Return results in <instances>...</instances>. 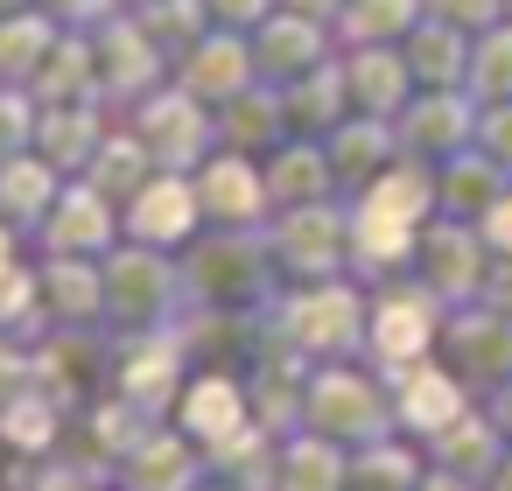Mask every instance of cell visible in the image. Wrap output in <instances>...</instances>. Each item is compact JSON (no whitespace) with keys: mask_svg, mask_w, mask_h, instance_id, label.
<instances>
[{"mask_svg":"<svg viewBox=\"0 0 512 491\" xmlns=\"http://www.w3.org/2000/svg\"><path fill=\"white\" fill-rule=\"evenodd\" d=\"M183 281H190V302H211V309H260V302H274L281 267H274L267 225L197 232L183 246Z\"/></svg>","mask_w":512,"mask_h":491,"instance_id":"obj_1","label":"cell"},{"mask_svg":"<svg viewBox=\"0 0 512 491\" xmlns=\"http://www.w3.org/2000/svg\"><path fill=\"white\" fill-rule=\"evenodd\" d=\"M274 330L309 358V365H330V358H365V337H372V302L358 295L351 274L337 281H302L288 295H274Z\"/></svg>","mask_w":512,"mask_h":491,"instance_id":"obj_2","label":"cell"},{"mask_svg":"<svg viewBox=\"0 0 512 491\" xmlns=\"http://www.w3.org/2000/svg\"><path fill=\"white\" fill-rule=\"evenodd\" d=\"M99 267H106V330H113V337L169 330V323L190 309V281H183L176 253H162V246L120 239Z\"/></svg>","mask_w":512,"mask_h":491,"instance_id":"obj_3","label":"cell"},{"mask_svg":"<svg viewBox=\"0 0 512 491\" xmlns=\"http://www.w3.org/2000/svg\"><path fill=\"white\" fill-rule=\"evenodd\" d=\"M302 428H316V435H330V442H344V449H365V442L393 435V428H400V414H393V379H372V372H358L351 358L316 365V372H309V400H302Z\"/></svg>","mask_w":512,"mask_h":491,"instance_id":"obj_4","label":"cell"},{"mask_svg":"<svg viewBox=\"0 0 512 491\" xmlns=\"http://www.w3.org/2000/svg\"><path fill=\"white\" fill-rule=\"evenodd\" d=\"M267 239H274V267H281L288 288L351 274V211H344L337 197L302 204V211H274Z\"/></svg>","mask_w":512,"mask_h":491,"instance_id":"obj_5","label":"cell"},{"mask_svg":"<svg viewBox=\"0 0 512 491\" xmlns=\"http://www.w3.org/2000/svg\"><path fill=\"white\" fill-rule=\"evenodd\" d=\"M442 316H449V302L414 274L407 288H386V295H372V337H365V358L393 379V372H407V365H421V358H435V344H442Z\"/></svg>","mask_w":512,"mask_h":491,"instance_id":"obj_6","label":"cell"},{"mask_svg":"<svg viewBox=\"0 0 512 491\" xmlns=\"http://www.w3.org/2000/svg\"><path fill=\"white\" fill-rule=\"evenodd\" d=\"M127 120H134V134L155 148V162H162V169L197 176V169L218 155V106H204V99H197V92H183L176 78H169L162 92H148Z\"/></svg>","mask_w":512,"mask_h":491,"instance_id":"obj_7","label":"cell"},{"mask_svg":"<svg viewBox=\"0 0 512 491\" xmlns=\"http://www.w3.org/2000/svg\"><path fill=\"white\" fill-rule=\"evenodd\" d=\"M435 358H442L477 400L498 393V386L512 379V316L491 309V302H456V309L442 316V344H435Z\"/></svg>","mask_w":512,"mask_h":491,"instance_id":"obj_8","label":"cell"},{"mask_svg":"<svg viewBox=\"0 0 512 491\" xmlns=\"http://www.w3.org/2000/svg\"><path fill=\"white\" fill-rule=\"evenodd\" d=\"M92 50H99V99H106L113 113H134L148 92H162V85L176 78V64L155 50V36H148L127 8L92 29Z\"/></svg>","mask_w":512,"mask_h":491,"instance_id":"obj_9","label":"cell"},{"mask_svg":"<svg viewBox=\"0 0 512 491\" xmlns=\"http://www.w3.org/2000/svg\"><path fill=\"white\" fill-rule=\"evenodd\" d=\"M190 351H183V337H176V323L169 330H141V337H120L113 344V393L120 400H134L141 414H176V400H183V386H190Z\"/></svg>","mask_w":512,"mask_h":491,"instance_id":"obj_10","label":"cell"},{"mask_svg":"<svg viewBox=\"0 0 512 491\" xmlns=\"http://www.w3.org/2000/svg\"><path fill=\"white\" fill-rule=\"evenodd\" d=\"M491 260H498V253H491V239H484L470 218H442V211H435V218L421 225L414 274H421V281H428V288H435L449 309L484 295V274H491Z\"/></svg>","mask_w":512,"mask_h":491,"instance_id":"obj_11","label":"cell"},{"mask_svg":"<svg viewBox=\"0 0 512 491\" xmlns=\"http://www.w3.org/2000/svg\"><path fill=\"white\" fill-rule=\"evenodd\" d=\"M477 113H484V106H470V92H463V85L414 92V99H407V113L393 120V134H400V155H414V162L442 169L449 155L477 148Z\"/></svg>","mask_w":512,"mask_h":491,"instance_id":"obj_12","label":"cell"},{"mask_svg":"<svg viewBox=\"0 0 512 491\" xmlns=\"http://www.w3.org/2000/svg\"><path fill=\"white\" fill-rule=\"evenodd\" d=\"M120 225H127V239L134 246H162V253H183L211 218H204V197H197V176H183V169H162L141 197H127L120 204Z\"/></svg>","mask_w":512,"mask_h":491,"instance_id":"obj_13","label":"cell"},{"mask_svg":"<svg viewBox=\"0 0 512 491\" xmlns=\"http://www.w3.org/2000/svg\"><path fill=\"white\" fill-rule=\"evenodd\" d=\"M120 239H127L120 204H113L99 183H85V176H71V183L57 190L50 218L36 225V246H43V253H85V260H106Z\"/></svg>","mask_w":512,"mask_h":491,"instance_id":"obj_14","label":"cell"},{"mask_svg":"<svg viewBox=\"0 0 512 491\" xmlns=\"http://www.w3.org/2000/svg\"><path fill=\"white\" fill-rule=\"evenodd\" d=\"M211 477V456H204V442L190 435V428H148L127 456H120V470H113V491H197Z\"/></svg>","mask_w":512,"mask_h":491,"instance_id":"obj_15","label":"cell"},{"mask_svg":"<svg viewBox=\"0 0 512 491\" xmlns=\"http://www.w3.org/2000/svg\"><path fill=\"white\" fill-rule=\"evenodd\" d=\"M337 29L323 22V15H302V8H274L260 29H253V64H260V78L267 85H295V78H309L316 64H330V43Z\"/></svg>","mask_w":512,"mask_h":491,"instance_id":"obj_16","label":"cell"},{"mask_svg":"<svg viewBox=\"0 0 512 491\" xmlns=\"http://www.w3.org/2000/svg\"><path fill=\"white\" fill-rule=\"evenodd\" d=\"M197 197L211 225H274V197H267V162L260 155H232L218 148L197 169Z\"/></svg>","mask_w":512,"mask_h":491,"instance_id":"obj_17","label":"cell"},{"mask_svg":"<svg viewBox=\"0 0 512 491\" xmlns=\"http://www.w3.org/2000/svg\"><path fill=\"white\" fill-rule=\"evenodd\" d=\"M253 421V386L232 372V365H197L190 372V386H183V400H176V428H190L197 442H204V456L225 442V435H239Z\"/></svg>","mask_w":512,"mask_h":491,"instance_id":"obj_18","label":"cell"},{"mask_svg":"<svg viewBox=\"0 0 512 491\" xmlns=\"http://www.w3.org/2000/svg\"><path fill=\"white\" fill-rule=\"evenodd\" d=\"M463 407H477V393H470L442 358H421V365L393 372V414H400V428H407L414 442H435Z\"/></svg>","mask_w":512,"mask_h":491,"instance_id":"obj_19","label":"cell"},{"mask_svg":"<svg viewBox=\"0 0 512 491\" xmlns=\"http://www.w3.org/2000/svg\"><path fill=\"white\" fill-rule=\"evenodd\" d=\"M176 85L183 92H197L204 106H225V99H239L246 85H260V64H253V43L239 36V29H211L190 57H176Z\"/></svg>","mask_w":512,"mask_h":491,"instance_id":"obj_20","label":"cell"},{"mask_svg":"<svg viewBox=\"0 0 512 491\" xmlns=\"http://www.w3.org/2000/svg\"><path fill=\"white\" fill-rule=\"evenodd\" d=\"M323 148H330V169H337V197H365V190L400 162L393 120H372V113H351L344 127H330Z\"/></svg>","mask_w":512,"mask_h":491,"instance_id":"obj_21","label":"cell"},{"mask_svg":"<svg viewBox=\"0 0 512 491\" xmlns=\"http://www.w3.org/2000/svg\"><path fill=\"white\" fill-rule=\"evenodd\" d=\"M344 78H351V106L372 113V120H400L407 99L421 92L407 50H393V43H358V50L344 57Z\"/></svg>","mask_w":512,"mask_h":491,"instance_id":"obj_22","label":"cell"},{"mask_svg":"<svg viewBox=\"0 0 512 491\" xmlns=\"http://www.w3.org/2000/svg\"><path fill=\"white\" fill-rule=\"evenodd\" d=\"M43 309L50 330H78V323H106V267L85 253H43Z\"/></svg>","mask_w":512,"mask_h":491,"instance_id":"obj_23","label":"cell"},{"mask_svg":"<svg viewBox=\"0 0 512 491\" xmlns=\"http://www.w3.org/2000/svg\"><path fill=\"white\" fill-rule=\"evenodd\" d=\"M295 127H288V106H281V85H246L239 99H225L218 106V148H232V155H274L281 141H288Z\"/></svg>","mask_w":512,"mask_h":491,"instance_id":"obj_24","label":"cell"},{"mask_svg":"<svg viewBox=\"0 0 512 491\" xmlns=\"http://www.w3.org/2000/svg\"><path fill=\"white\" fill-rule=\"evenodd\" d=\"M267 197H274V211H302V204L337 197L330 148H323V141H309V134H288V141L267 155Z\"/></svg>","mask_w":512,"mask_h":491,"instance_id":"obj_25","label":"cell"},{"mask_svg":"<svg viewBox=\"0 0 512 491\" xmlns=\"http://www.w3.org/2000/svg\"><path fill=\"white\" fill-rule=\"evenodd\" d=\"M113 106H99V99H85V106H43V127H36V155H50L64 176H85L92 169V155L106 148V134H113V120H106Z\"/></svg>","mask_w":512,"mask_h":491,"instance_id":"obj_26","label":"cell"},{"mask_svg":"<svg viewBox=\"0 0 512 491\" xmlns=\"http://www.w3.org/2000/svg\"><path fill=\"white\" fill-rule=\"evenodd\" d=\"M505 190H512V169L491 162L484 148H463V155H449V162L435 169V204H442V218H470V225H477Z\"/></svg>","mask_w":512,"mask_h":491,"instance_id":"obj_27","label":"cell"},{"mask_svg":"<svg viewBox=\"0 0 512 491\" xmlns=\"http://www.w3.org/2000/svg\"><path fill=\"white\" fill-rule=\"evenodd\" d=\"M43 106H85V99H99V50H92V29H64L57 43H50V57H43V71H36V85H29ZM106 106V99H99Z\"/></svg>","mask_w":512,"mask_h":491,"instance_id":"obj_28","label":"cell"},{"mask_svg":"<svg viewBox=\"0 0 512 491\" xmlns=\"http://www.w3.org/2000/svg\"><path fill=\"white\" fill-rule=\"evenodd\" d=\"M281 106H288V127L295 134H309V141H323L330 127H344L358 106H351V78H344V64L330 57V64H316L309 78H295V85H281Z\"/></svg>","mask_w":512,"mask_h":491,"instance_id":"obj_29","label":"cell"},{"mask_svg":"<svg viewBox=\"0 0 512 491\" xmlns=\"http://www.w3.org/2000/svg\"><path fill=\"white\" fill-rule=\"evenodd\" d=\"M505 449H512V442L498 435V421H491V414H484V400H477V407H463V414H456V421L428 442V463L484 484V477L498 470V456H505Z\"/></svg>","mask_w":512,"mask_h":491,"instance_id":"obj_30","label":"cell"},{"mask_svg":"<svg viewBox=\"0 0 512 491\" xmlns=\"http://www.w3.org/2000/svg\"><path fill=\"white\" fill-rule=\"evenodd\" d=\"M71 176L50 162V155H8L0 162V218H15L22 232H36L43 218H50V204H57V190H64Z\"/></svg>","mask_w":512,"mask_h":491,"instance_id":"obj_31","label":"cell"},{"mask_svg":"<svg viewBox=\"0 0 512 491\" xmlns=\"http://www.w3.org/2000/svg\"><path fill=\"white\" fill-rule=\"evenodd\" d=\"M414 253H421V225H400V218H379V211L351 204V274L379 281V274L414 267Z\"/></svg>","mask_w":512,"mask_h":491,"instance_id":"obj_32","label":"cell"},{"mask_svg":"<svg viewBox=\"0 0 512 491\" xmlns=\"http://www.w3.org/2000/svg\"><path fill=\"white\" fill-rule=\"evenodd\" d=\"M428 477V442H414L407 428L351 449V491H421Z\"/></svg>","mask_w":512,"mask_h":491,"instance_id":"obj_33","label":"cell"},{"mask_svg":"<svg viewBox=\"0 0 512 491\" xmlns=\"http://www.w3.org/2000/svg\"><path fill=\"white\" fill-rule=\"evenodd\" d=\"M274 491H351V449L330 442V435H316V428L288 435V442H281V477H274Z\"/></svg>","mask_w":512,"mask_h":491,"instance_id":"obj_34","label":"cell"},{"mask_svg":"<svg viewBox=\"0 0 512 491\" xmlns=\"http://www.w3.org/2000/svg\"><path fill=\"white\" fill-rule=\"evenodd\" d=\"M162 176V162H155V148L134 134V120H120L113 134H106V148L92 155V169H85V183H99L113 204H127V197H141L148 183Z\"/></svg>","mask_w":512,"mask_h":491,"instance_id":"obj_35","label":"cell"},{"mask_svg":"<svg viewBox=\"0 0 512 491\" xmlns=\"http://www.w3.org/2000/svg\"><path fill=\"white\" fill-rule=\"evenodd\" d=\"M64 428H71V414L43 386H29V393H15L8 407H0V449L8 456H57Z\"/></svg>","mask_w":512,"mask_h":491,"instance_id":"obj_36","label":"cell"},{"mask_svg":"<svg viewBox=\"0 0 512 491\" xmlns=\"http://www.w3.org/2000/svg\"><path fill=\"white\" fill-rule=\"evenodd\" d=\"M421 22H428V0H344L330 29L344 50H358V43H407Z\"/></svg>","mask_w":512,"mask_h":491,"instance_id":"obj_37","label":"cell"},{"mask_svg":"<svg viewBox=\"0 0 512 491\" xmlns=\"http://www.w3.org/2000/svg\"><path fill=\"white\" fill-rule=\"evenodd\" d=\"M407 64H414V78H421V92H442V85H463L470 92V43H463V29H449V22H421L407 43Z\"/></svg>","mask_w":512,"mask_h":491,"instance_id":"obj_38","label":"cell"},{"mask_svg":"<svg viewBox=\"0 0 512 491\" xmlns=\"http://www.w3.org/2000/svg\"><path fill=\"white\" fill-rule=\"evenodd\" d=\"M57 36H64V22L43 15V8L8 15V22H0V85H36V71H43Z\"/></svg>","mask_w":512,"mask_h":491,"instance_id":"obj_39","label":"cell"},{"mask_svg":"<svg viewBox=\"0 0 512 491\" xmlns=\"http://www.w3.org/2000/svg\"><path fill=\"white\" fill-rule=\"evenodd\" d=\"M148 36H155V50L176 64V57H190L218 22H211V8H204V0H148V8H127Z\"/></svg>","mask_w":512,"mask_h":491,"instance_id":"obj_40","label":"cell"},{"mask_svg":"<svg viewBox=\"0 0 512 491\" xmlns=\"http://www.w3.org/2000/svg\"><path fill=\"white\" fill-rule=\"evenodd\" d=\"M470 99H477V106L512 99V15L491 22V29L470 43Z\"/></svg>","mask_w":512,"mask_h":491,"instance_id":"obj_41","label":"cell"},{"mask_svg":"<svg viewBox=\"0 0 512 491\" xmlns=\"http://www.w3.org/2000/svg\"><path fill=\"white\" fill-rule=\"evenodd\" d=\"M36 127H43V99L29 85H0V162L29 155L36 148Z\"/></svg>","mask_w":512,"mask_h":491,"instance_id":"obj_42","label":"cell"},{"mask_svg":"<svg viewBox=\"0 0 512 491\" xmlns=\"http://www.w3.org/2000/svg\"><path fill=\"white\" fill-rule=\"evenodd\" d=\"M29 386H36V351H29V337L0 330V407H8L15 393H29Z\"/></svg>","mask_w":512,"mask_h":491,"instance_id":"obj_43","label":"cell"},{"mask_svg":"<svg viewBox=\"0 0 512 491\" xmlns=\"http://www.w3.org/2000/svg\"><path fill=\"white\" fill-rule=\"evenodd\" d=\"M428 15L463 29V36H484L491 22H505V0H428Z\"/></svg>","mask_w":512,"mask_h":491,"instance_id":"obj_44","label":"cell"},{"mask_svg":"<svg viewBox=\"0 0 512 491\" xmlns=\"http://www.w3.org/2000/svg\"><path fill=\"white\" fill-rule=\"evenodd\" d=\"M477 148H484L491 162H505V169H512V99H498V106H484V113H477Z\"/></svg>","mask_w":512,"mask_h":491,"instance_id":"obj_45","label":"cell"},{"mask_svg":"<svg viewBox=\"0 0 512 491\" xmlns=\"http://www.w3.org/2000/svg\"><path fill=\"white\" fill-rule=\"evenodd\" d=\"M204 8H211V22L218 29H239V36H253L274 8H281V0H204Z\"/></svg>","mask_w":512,"mask_h":491,"instance_id":"obj_46","label":"cell"},{"mask_svg":"<svg viewBox=\"0 0 512 491\" xmlns=\"http://www.w3.org/2000/svg\"><path fill=\"white\" fill-rule=\"evenodd\" d=\"M43 15H57L64 29H99L106 15H120V0H36Z\"/></svg>","mask_w":512,"mask_h":491,"instance_id":"obj_47","label":"cell"},{"mask_svg":"<svg viewBox=\"0 0 512 491\" xmlns=\"http://www.w3.org/2000/svg\"><path fill=\"white\" fill-rule=\"evenodd\" d=\"M477 232L491 239V253H512V190H505V197H498V204L477 218Z\"/></svg>","mask_w":512,"mask_h":491,"instance_id":"obj_48","label":"cell"},{"mask_svg":"<svg viewBox=\"0 0 512 491\" xmlns=\"http://www.w3.org/2000/svg\"><path fill=\"white\" fill-rule=\"evenodd\" d=\"M477 302H491V309H505L512 316V253H498L491 260V274H484V295Z\"/></svg>","mask_w":512,"mask_h":491,"instance_id":"obj_49","label":"cell"},{"mask_svg":"<svg viewBox=\"0 0 512 491\" xmlns=\"http://www.w3.org/2000/svg\"><path fill=\"white\" fill-rule=\"evenodd\" d=\"M36 491H106V477H78V470H64V463L50 456V470H43Z\"/></svg>","mask_w":512,"mask_h":491,"instance_id":"obj_50","label":"cell"},{"mask_svg":"<svg viewBox=\"0 0 512 491\" xmlns=\"http://www.w3.org/2000/svg\"><path fill=\"white\" fill-rule=\"evenodd\" d=\"M484 414H491V421H498V435L512 442V379H505L498 393H484Z\"/></svg>","mask_w":512,"mask_h":491,"instance_id":"obj_51","label":"cell"},{"mask_svg":"<svg viewBox=\"0 0 512 491\" xmlns=\"http://www.w3.org/2000/svg\"><path fill=\"white\" fill-rule=\"evenodd\" d=\"M421 491H484V484H477V477H456V470H435V463H428Z\"/></svg>","mask_w":512,"mask_h":491,"instance_id":"obj_52","label":"cell"},{"mask_svg":"<svg viewBox=\"0 0 512 491\" xmlns=\"http://www.w3.org/2000/svg\"><path fill=\"white\" fill-rule=\"evenodd\" d=\"M15 260H22V225H15V218H0V274H8Z\"/></svg>","mask_w":512,"mask_h":491,"instance_id":"obj_53","label":"cell"},{"mask_svg":"<svg viewBox=\"0 0 512 491\" xmlns=\"http://www.w3.org/2000/svg\"><path fill=\"white\" fill-rule=\"evenodd\" d=\"M484 491H512V449H505V456H498V470H491V477H484Z\"/></svg>","mask_w":512,"mask_h":491,"instance_id":"obj_54","label":"cell"},{"mask_svg":"<svg viewBox=\"0 0 512 491\" xmlns=\"http://www.w3.org/2000/svg\"><path fill=\"white\" fill-rule=\"evenodd\" d=\"M197 491H246V484H239V477H225V470H211V477H204Z\"/></svg>","mask_w":512,"mask_h":491,"instance_id":"obj_55","label":"cell"},{"mask_svg":"<svg viewBox=\"0 0 512 491\" xmlns=\"http://www.w3.org/2000/svg\"><path fill=\"white\" fill-rule=\"evenodd\" d=\"M36 8V0H0V22H8V15H29Z\"/></svg>","mask_w":512,"mask_h":491,"instance_id":"obj_56","label":"cell"},{"mask_svg":"<svg viewBox=\"0 0 512 491\" xmlns=\"http://www.w3.org/2000/svg\"><path fill=\"white\" fill-rule=\"evenodd\" d=\"M120 8H148V0H120Z\"/></svg>","mask_w":512,"mask_h":491,"instance_id":"obj_57","label":"cell"},{"mask_svg":"<svg viewBox=\"0 0 512 491\" xmlns=\"http://www.w3.org/2000/svg\"><path fill=\"white\" fill-rule=\"evenodd\" d=\"M505 15H512V0H505Z\"/></svg>","mask_w":512,"mask_h":491,"instance_id":"obj_58","label":"cell"}]
</instances>
